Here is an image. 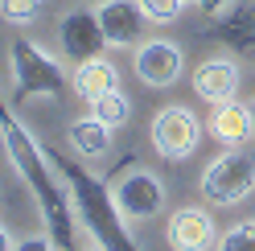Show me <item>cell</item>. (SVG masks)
Instances as JSON below:
<instances>
[{"instance_id": "obj_19", "label": "cell", "mask_w": 255, "mask_h": 251, "mask_svg": "<svg viewBox=\"0 0 255 251\" xmlns=\"http://www.w3.org/2000/svg\"><path fill=\"white\" fill-rule=\"evenodd\" d=\"M12 251H58V243H54V235L45 231V235H29V239H21Z\"/></svg>"}, {"instance_id": "obj_2", "label": "cell", "mask_w": 255, "mask_h": 251, "mask_svg": "<svg viewBox=\"0 0 255 251\" xmlns=\"http://www.w3.org/2000/svg\"><path fill=\"white\" fill-rule=\"evenodd\" d=\"M45 152H50L58 177L66 181L70 206H74V214H78V223H83V231H91L95 243H99L103 251H140L136 239L128 235L124 214H120V206H116V194L103 185V177L91 173L87 165H78L74 156L58 152V148H45Z\"/></svg>"}, {"instance_id": "obj_13", "label": "cell", "mask_w": 255, "mask_h": 251, "mask_svg": "<svg viewBox=\"0 0 255 251\" xmlns=\"http://www.w3.org/2000/svg\"><path fill=\"white\" fill-rule=\"evenodd\" d=\"M120 87V70L111 66L107 58H91V62H78L74 66V95L95 103L99 95H107V91Z\"/></svg>"}, {"instance_id": "obj_1", "label": "cell", "mask_w": 255, "mask_h": 251, "mask_svg": "<svg viewBox=\"0 0 255 251\" xmlns=\"http://www.w3.org/2000/svg\"><path fill=\"white\" fill-rule=\"evenodd\" d=\"M0 140H4V152H8V165L21 173V181L29 185V194L37 198V206L45 214V231L54 235L58 251H78V214L70 206V194H66V181H58V169L50 161L29 128L12 116V107L0 91Z\"/></svg>"}, {"instance_id": "obj_7", "label": "cell", "mask_w": 255, "mask_h": 251, "mask_svg": "<svg viewBox=\"0 0 255 251\" xmlns=\"http://www.w3.org/2000/svg\"><path fill=\"white\" fill-rule=\"evenodd\" d=\"M132 70L144 87L152 91H165L181 78L185 70V54L177 41H165V37H152V41H140L136 54H132Z\"/></svg>"}, {"instance_id": "obj_3", "label": "cell", "mask_w": 255, "mask_h": 251, "mask_svg": "<svg viewBox=\"0 0 255 251\" xmlns=\"http://www.w3.org/2000/svg\"><path fill=\"white\" fill-rule=\"evenodd\" d=\"M8 62H12V83H17V91H12V103H25V99H58L62 87H66V74H62L58 58L45 50V45H37L33 37H17L8 50Z\"/></svg>"}, {"instance_id": "obj_14", "label": "cell", "mask_w": 255, "mask_h": 251, "mask_svg": "<svg viewBox=\"0 0 255 251\" xmlns=\"http://www.w3.org/2000/svg\"><path fill=\"white\" fill-rule=\"evenodd\" d=\"M66 140H70V148L78 156H103L111 148V128H107L103 120L87 116V120H74L70 128H66Z\"/></svg>"}, {"instance_id": "obj_8", "label": "cell", "mask_w": 255, "mask_h": 251, "mask_svg": "<svg viewBox=\"0 0 255 251\" xmlns=\"http://www.w3.org/2000/svg\"><path fill=\"white\" fill-rule=\"evenodd\" d=\"M116 206L124 218H136V223H148L165 210V185L152 169H132L128 177L116 181Z\"/></svg>"}, {"instance_id": "obj_21", "label": "cell", "mask_w": 255, "mask_h": 251, "mask_svg": "<svg viewBox=\"0 0 255 251\" xmlns=\"http://www.w3.org/2000/svg\"><path fill=\"white\" fill-rule=\"evenodd\" d=\"M0 251H12V239H8V231L0 227Z\"/></svg>"}, {"instance_id": "obj_9", "label": "cell", "mask_w": 255, "mask_h": 251, "mask_svg": "<svg viewBox=\"0 0 255 251\" xmlns=\"http://www.w3.org/2000/svg\"><path fill=\"white\" fill-rule=\"evenodd\" d=\"M165 243L173 251H210L218 243V227H214L210 210H202V206L173 210L165 223Z\"/></svg>"}, {"instance_id": "obj_20", "label": "cell", "mask_w": 255, "mask_h": 251, "mask_svg": "<svg viewBox=\"0 0 255 251\" xmlns=\"http://www.w3.org/2000/svg\"><path fill=\"white\" fill-rule=\"evenodd\" d=\"M231 0H198V8L206 12V17H218V12H227Z\"/></svg>"}, {"instance_id": "obj_5", "label": "cell", "mask_w": 255, "mask_h": 251, "mask_svg": "<svg viewBox=\"0 0 255 251\" xmlns=\"http://www.w3.org/2000/svg\"><path fill=\"white\" fill-rule=\"evenodd\" d=\"M148 136H152V148L161 152L165 161H185V156L198 148V140H202V124L185 103H169V107H161V112L152 116V132Z\"/></svg>"}, {"instance_id": "obj_10", "label": "cell", "mask_w": 255, "mask_h": 251, "mask_svg": "<svg viewBox=\"0 0 255 251\" xmlns=\"http://www.w3.org/2000/svg\"><path fill=\"white\" fill-rule=\"evenodd\" d=\"M99 25L107 33V45H116V50H136L140 37H144V8H140V0H103L99 8Z\"/></svg>"}, {"instance_id": "obj_24", "label": "cell", "mask_w": 255, "mask_h": 251, "mask_svg": "<svg viewBox=\"0 0 255 251\" xmlns=\"http://www.w3.org/2000/svg\"><path fill=\"white\" fill-rule=\"evenodd\" d=\"M78 251H83V247H78ZM99 251H103V247H99Z\"/></svg>"}, {"instance_id": "obj_18", "label": "cell", "mask_w": 255, "mask_h": 251, "mask_svg": "<svg viewBox=\"0 0 255 251\" xmlns=\"http://www.w3.org/2000/svg\"><path fill=\"white\" fill-rule=\"evenodd\" d=\"M140 8H144V17L148 21H156V25H169L177 12L185 8L181 0H140Z\"/></svg>"}, {"instance_id": "obj_16", "label": "cell", "mask_w": 255, "mask_h": 251, "mask_svg": "<svg viewBox=\"0 0 255 251\" xmlns=\"http://www.w3.org/2000/svg\"><path fill=\"white\" fill-rule=\"evenodd\" d=\"M45 0H0V21H8V25H29L41 12Z\"/></svg>"}, {"instance_id": "obj_15", "label": "cell", "mask_w": 255, "mask_h": 251, "mask_svg": "<svg viewBox=\"0 0 255 251\" xmlns=\"http://www.w3.org/2000/svg\"><path fill=\"white\" fill-rule=\"evenodd\" d=\"M91 116L103 120L107 128H120V124H128V116H132V103H128L124 91L116 87V91H107V95H99V99L91 103Z\"/></svg>"}, {"instance_id": "obj_4", "label": "cell", "mask_w": 255, "mask_h": 251, "mask_svg": "<svg viewBox=\"0 0 255 251\" xmlns=\"http://www.w3.org/2000/svg\"><path fill=\"white\" fill-rule=\"evenodd\" d=\"M251 190H255V156L251 152H222L202 173V194L210 206H235Z\"/></svg>"}, {"instance_id": "obj_6", "label": "cell", "mask_w": 255, "mask_h": 251, "mask_svg": "<svg viewBox=\"0 0 255 251\" xmlns=\"http://www.w3.org/2000/svg\"><path fill=\"white\" fill-rule=\"evenodd\" d=\"M58 45H62V54H66L74 66H78V62L99 58L103 45H107V33H103V25H99V12L83 8V4L66 8V12H62V21H58Z\"/></svg>"}, {"instance_id": "obj_11", "label": "cell", "mask_w": 255, "mask_h": 251, "mask_svg": "<svg viewBox=\"0 0 255 251\" xmlns=\"http://www.w3.org/2000/svg\"><path fill=\"white\" fill-rule=\"evenodd\" d=\"M194 91H198V99H206L210 107L231 103V99L239 95V66L227 62V58L202 62V66L194 70Z\"/></svg>"}, {"instance_id": "obj_17", "label": "cell", "mask_w": 255, "mask_h": 251, "mask_svg": "<svg viewBox=\"0 0 255 251\" xmlns=\"http://www.w3.org/2000/svg\"><path fill=\"white\" fill-rule=\"evenodd\" d=\"M214 251H255V223H239V227H231V231L214 243Z\"/></svg>"}, {"instance_id": "obj_23", "label": "cell", "mask_w": 255, "mask_h": 251, "mask_svg": "<svg viewBox=\"0 0 255 251\" xmlns=\"http://www.w3.org/2000/svg\"><path fill=\"white\" fill-rule=\"evenodd\" d=\"M181 4H198V0H181Z\"/></svg>"}, {"instance_id": "obj_22", "label": "cell", "mask_w": 255, "mask_h": 251, "mask_svg": "<svg viewBox=\"0 0 255 251\" xmlns=\"http://www.w3.org/2000/svg\"><path fill=\"white\" fill-rule=\"evenodd\" d=\"M247 107H251V120H255V103H247Z\"/></svg>"}, {"instance_id": "obj_12", "label": "cell", "mask_w": 255, "mask_h": 251, "mask_svg": "<svg viewBox=\"0 0 255 251\" xmlns=\"http://www.w3.org/2000/svg\"><path fill=\"white\" fill-rule=\"evenodd\" d=\"M210 136L222 140V144H247V140L255 136V120H251V107L243 103H218L214 107V116H210Z\"/></svg>"}]
</instances>
